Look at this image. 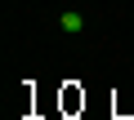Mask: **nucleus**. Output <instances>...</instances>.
<instances>
[{"mask_svg":"<svg viewBox=\"0 0 134 120\" xmlns=\"http://www.w3.org/2000/svg\"><path fill=\"white\" fill-rule=\"evenodd\" d=\"M58 22H63V31H67V36H76V31H85V18H81V14H63Z\"/></svg>","mask_w":134,"mask_h":120,"instance_id":"f257e3e1","label":"nucleus"}]
</instances>
